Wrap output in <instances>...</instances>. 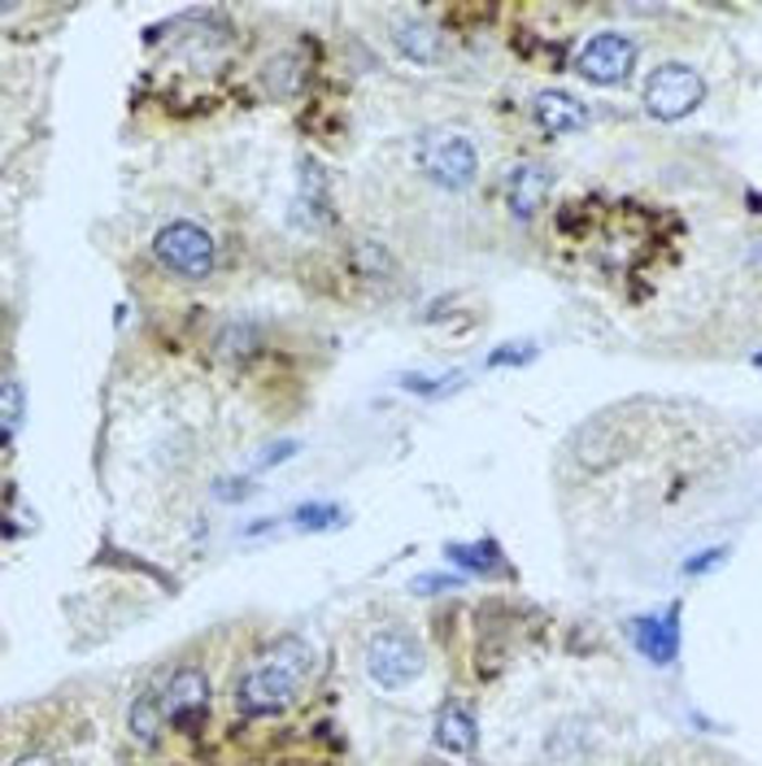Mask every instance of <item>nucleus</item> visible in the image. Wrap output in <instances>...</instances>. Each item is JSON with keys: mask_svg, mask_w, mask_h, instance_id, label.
Segmentation results:
<instances>
[{"mask_svg": "<svg viewBox=\"0 0 762 766\" xmlns=\"http://www.w3.org/2000/svg\"><path fill=\"white\" fill-rule=\"evenodd\" d=\"M706 96V83L693 66L685 62H671V66H658L645 83V109L662 123H676V118H689Z\"/></svg>", "mask_w": 762, "mask_h": 766, "instance_id": "nucleus-3", "label": "nucleus"}, {"mask_svg": "<svg viewBox=\"0 0 762 766\" xmlns=\"http://www.w3.org/2000/svg\"><path fill=\"white\" fill-rule=\"evenodd\" d=\"M476 718H471V710H462V705H445L440 710V718H436V745L445 749V754H453V758H467V754H476Z\"/></svg>", "mask_w": 762, "mask_h": 766, "instance_id": "nucleus-13", "label": "nucleus"}, {"mask_svg": "<svg viewBox=\"0 0 762 766\" xmlns=\"http://www.w3.org/2000/svg\"><path fill=\"white\" fill-rule=\"evenodd\" d=\"M458 584H462L458 575H418L410 588H415V592H449V588H458Z\"/></svg>", "mask_w": 762, "mask_h": 766, "instance_id": "nucleus-23", "label": "nucleus"}, {"mask_svg": "<svg viewBox=\"0 0 762 766\" xmlns=\"http://www.w3.org/2000/svg\"><path fill=\"white\" fill-rule=\"evenodd\" d=\"M462 375H440V379H427V375H401V388L406 392H422V397H431V392H440L445 384H458Z\"/></svg>", "mask_w": 762, "mask_h": 766, "instance_id": "nucleus-20", "label": "nucleus"}, {"mask_svg": "<svg viewBox=\"0 0 762 766\" xmlns=\"http://www.w3.org/2000/svg\"><path fill=\"white\" fill-rule=\"evenodd\" d=\"M153 253L166 271L184 279H206L213 271V240L197 222H166L153 240Z\"/></svg>", "mask_w": 762, "mask_h": 766, "instance_id": "nucleus-4", "label": "nucleus"}, {"mask_svg": "<svg viewBox=\"0 0 762 766\" xmlns=\"http://www.w3.org/2000/svg\"><path fill=\"white\" fill-rule=\"evenodd\" d=\"M393 40H397L401 57H406V62H418V66H431V62H440V53H445V35H440V27H431L427 18L401 22Z\"/></svg>", "mask_w": 762, "mask_h": 766, "instance_id": "nucleus-12", "label": "nucleus"}, {"mask_svg": "<svg viewBox=\"0 0 762 766\" xmlns=\"http://www.w3.org/2000/svg\"><path fill=\"white\" fill-rule=\"evenodd\" d=\"M353 258H357V266H366L370 275H388V266H393V262H388V253H384L379 244H370V240H366V244H357V253H353Z\"/></svg>", "mask_w": 762, "mask_h": 766, "instance_id": "nucleus-19", "label": "nucleus"}, {"mask_svg": "<svg viewBox=\"0 0 762 766\" xmlns=\"http://www.w3.org/2000/svg\"><path fill=\"white\" fill-rule=\"evenodd\" d=\"M532 357H536V348L532 345H505L501 353L488 357V366H523V361H532Z\"/></svg>", "mask_w": 762, "mask_h": 766, "instance_id": "nucleus-21", "label": "nucleus"}, {"mask_svg": "<svg viewBox=\"0 0 762 766\" xmlns=\"http://www.w3.org/2000/svg\"><path fill=\"white\" fill-rule=\"evenodd\" d=\"M310 662H314V653H310L301 640H288V644H279L275 653H267V658L240 680V689H236L240 714L267 718V714L288 710L292 696H296V689H301V680H305V671H310Z\"/></svg>", "mask_w": 762, "mask_h": 766, "instance_id": "nucleus-1", "label": "nucleus"}, {"mask_svg": "<svg viewBox=\"0 0 762 766\" xmlns=\"http://www.w3.org/2000/svg\"><path fill=\"white\" fill-rule=\"evenodd\" d=\"M418 170L436 183V188H449V192H462L476 183L480 175V157H476V144L458 132H427L418 139Z\"/></svg>", "mask_w": 762, "mask_h": 766, "instance_id": "nucleus-2", "label": "nucleus"}, {"mask_svg": "<svg viewBox=\"0 0 762 766\" xmlns=\"http://www.w3.org/2000/svg\"><path fill=\"white\" fill-rule=\"evenodd\" d=\"M631 66H636V44H631V35H619V31L593 35L580 49V62H575V70L588 83H619V78L631 74Z\"/></svg>", "mask_w": 762, "mask_h": 766, "instance_id": "nucleus-6", "label": "nucleus"}, {"mask_svg": "<svg viewBox=\"0 0 762 766\" xmlns=\"http://www.w3.org/2000/svg\"><path fill=\"white\" fill-rule=\"evenodd\" d=\"M719 557H723V549H710V554H701V557H693L685 570L689 575H697V570H710V566H719Z\"/></svg>", "mask_w": 762, "mask_h": 766, "instance_id": "nucleus-24", "label": "nucleus"}, {"mask_svg": "<svg viewBox=\"0 0 762 766\" xmlns=\"http://www.w3.org/2000/svg\"><path fill=\"white\" fill-rule=\"evenodd\" d=\"M431 766H436V763H431Z\"/></svg>", "mask_w": 762, "mask_h": 766, "instance_id": "nucleus-26", "label": "nucleus"}, {"mask_svg": "<svg viewBox=\"0 0 762 766\" xmlns=\"http://www.w3.org/2000/svg\"><path fill=\"white\" fill-rule=\"evenodd\" d=\"M532 114H536L541 132H550V136H571V132H580L588 123V109L571 92H541Z\"/></svg>", "mask_w": 762, "mask_h": 766, "instance_id": "nucleus-10", "label": "nucleus"}, {"mask_svg": "<svg viewBox=\"0 0 762 766\" xmlns=\"http://www.w3.org/2000/svg\"><path fill=\"white\" fill-rule=\"evenodd\" d=\"M327 218H332L327 179H323V170H319V166H310V161H305V175H301V197H296V206H292V222H296V227H305V231H319V227H327Z\"/></svg>", "mask_w": 762, "mask_h": 766, "instance_id": "nucleus-11", "label": "nucleus"}, {"mask_svg": "<svg viewBox=\"0 0 762 766\" xmlns=\"http://www.w3.org/2000/svg\"><path fill=\"white\" fill-rule=\"evenodd\" d=\"M22 410H27V397H22V384H13V379H4V384H0V440L18 431V422H22Z\"/></svg>", "mask_w": 762, "mask_h": 766, "instance_id": "nucleus-17", "label": "nucleus"}, {"mask_svg": "<svg viewBox=\"0 0 762 766\" xmlns=\"http://www.w3.org/2000/svg\"><path fill=\"white\" fill-rule=\"evenodd\" d=\"M631 644H636L654 667H671V662L680 658V610L671 606L667 615L631 619Z\"/></svg>", "mask_w": 762, "mask_h": 766, "instance_id": "nucleus-8", "label": "nucleus"}, {"mask_svg": "<svg viewBox=\"0 0 762 766\" xmlns=\"http://www.w3.org/2000/svg\"><path fill=\"white\" fill-rule=\"evenodd\" d=\"M445 554L453 557L458 566H467V570H480V575H488V570H501V549H497L492 541H476V545H449Z\"/></svg>", "mask_w": 762, "mask_h": 766, "instance_id": "nucleus-14", "label": "nucleus"}, {"mask_svg": "<svg viewBox=\"0 0 762 766\" xmlns=\"http://www.w3.org/2000/svg\"><path fill=\"white\" fill-rule=\"evenodd\" d=\"M296 449H301L296 440H279V444H271L267 453H258V462H253V466H258V471H267V466H275V462H288Z\"/></svg>", "mask_w": 762, "mask_h": 766, "instance_id": "nucleus-22", "label": "nucleus"}, {"mask_svg": "<svg viewBox=\"0 0 762 766\" xmlns=\"http://www.w3.org/2000/svg\"><path fill=\"white\" fill-rule=\"evenodd\" d=\"M422 671V644L410 631H379L366 649V675L379 689H406Z\"/></svg>", "mask_w": 762, "mask_h": 766, "instance_id": "nucleus-5", "label": "nucleus"}, {"mask_svg": "<svg viewBox=\"0 0 762 766\" xmlns=\"http://www.w3.org/2000/svg\"><path fill=\"white\" fill-rule=\"evenodd\" d=\"M13 766H58V763H53L49 754H27V758H18Z\"/></svg>", "mask_w": 762, "mask_h": 766, "instance_id": "nucleus-25", "label": "nucleus"}, {"mask_svg": "<svg viewBox=\"0 0 762 766\" xmlns=\"http://www.w3.org/2000/svg\"><path fill=\"white\" fill-rule=\"evenodd\" d=\"M209 710V680L201 671H175V680L166 684V696H161V718H170L175 727H201Z\"/></svg>", "mask_w": 762, "mask_h": 766, "instance_id": "nucleus-7", "label": "nucleus"}, {"mask_svg": "<svg viewBox=\"0 0 762 766\" xmlns=\"http://www.w3.org/2000/svg\"><path fill=\"white\" fill-rule=\"evenodd\" d=\"M292 518H296V527H301V532H327V527H341V523H345V510H341V505L319 501V505H301Z\"/></svg>", "mask_w": 762, "mask_h": 766, "instance_id": "nucleus-16", "label": "nucleus"}, {"mask_svg": "<svg viewBox=\"0 0 762 766\" xmlns=\"http://www.w3.org/2000/svg\"><path fill=\"white\" fill-rule=\"evenodd\" d=\"M157 727H161V696L144 693L132 705V736L144 741V745H153L157 741Z\"/></svg>", "mask_w": 762, "mask_h": 766, "instance_id": "nucleus-15", "label": "nucleus"}, {"mask_svg": "<svg viewBox=\"0 0 762 766\" xmlns=\"http://www.w3.org/2000/svg\"><path fill=\"white\" fill-rule=\"evenodd\" d=\"M296 87H301V70H296V62H292V57L275 62V66H271V92H279V96H292Z\"/></svg>", "mask_w": 762, "mask_h": 766, "instance_id": "nucleus-18", "label": "nucleus"}, {"mask_svg": "<svg viewBox=\"0 0 762 766\" xmlns=\"http://www.w3.org/2000/svg\"><path fill=\"white\" fill-rule=\"evenodd\" d=\"M550 197V170L541 161H519L505 179V201L519 218H532Z\"/></svg>", "mask_w": 762, "mask_h": 766, "instance_id": "nucleus-9", "label": "nucleus"}]
</instances>
